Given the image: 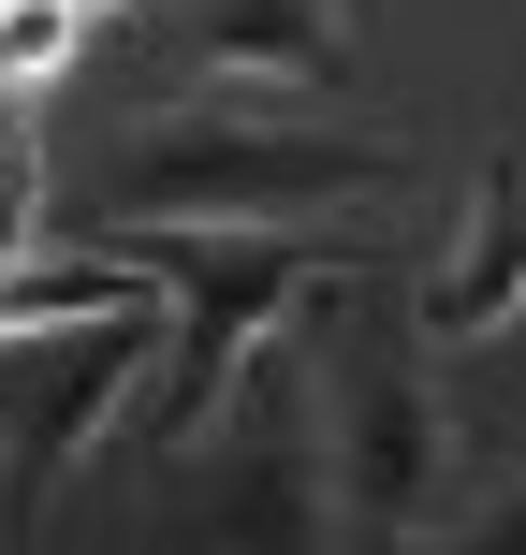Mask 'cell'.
<instances>
[{"mask_svg":"<svg viewBox=\"0 0 526 555\" xmlns=\"http://www.w3.org/2000/svg\"><path fill=\"white\" fill-rule=\"evenodd\" d=\"M424 541H453V555H526V482H512V498H483V512H439Z\"/></svg>","mask_w":526,"mask_h":555,"instance_id":"cell-9","label":"cell"},{"mask_svg":"<svg viewBox=\"0 0 526 555\" xmlns=\"http://www.w3.org/2000/svg\"><path fill=\"white\" fill-rule=\"evenodd\" d=\"M351 191H395V146L278 132V117H162V132L117 146L103 234H146V220H307V205H351Z\"/></svg>","mask_w":526,"mask_h":555,"instance_id":"cell-3","label":"cell"},{"mask_svg":"<svg viewBox=\"0 0 526 555\" xmlns=\"http://www.w3.org/2000/svg\"><path fill=\"white\" fill-rule=\"evenodd\" d=\"M88 0H0V88H44L59 59H74Z\"/></svg>","mask_w":526,"mask_h":555,"instance_id":"cell-8","label":"cell"},{"mask_svg":"<svg viewBox=\"0 0 526 555\" xmlns=\"http://www.w3.org/2000/svg\"><path fill=\"white\" fill-rule=\"evenodd\" d=\"M88 15H103V0H88Z\"/></svg>","mask_w":526,"mask_h":555,"instance_id":"cell-11","label":"cell"},{"mask_svg":"<svg viewBox=\"0 0 526 555\" xmlns=\"http://www.w3.org/2000/svg\"><path fill=\"white\" fill-rule=\"evenodd\" d=\"M88 307H162V278H146V263H103V249H59V263H0V336L88 322Z\"/></svg>","mask_w":526,"mask_h":555,"instance_id":"cell-7","label":"cell"},{"mask_svg":"<svg viewBox=\"0 0 526 555\" xmlns=\"http://www.w3.org/2000/svg\"><path fill=\"white\" fill-rule=\"evenodd\" d=\"M512 307H526V146L483 162L469 220H453L439 278H424V336H439V351H469V336H498Z\"/></svg>","mask_w":526,"mask_h":555,"instance_id":"cell-5","label":"cell"},{"mask_svg":"<svg viewBox=\"0 0 526 555\" xmlns=\"http://www.w3.org/2000/svg\"><path fill=\"white\" fill-rule=\"evenodd\" d=\"M424 307L395 293H307V410H322V498L336 541H424L439 527V380Z\"/></svg>","mask_w":526,"mask_h":555,"instance_id":"cell-1","label":"cell"},{"mask_svg":"<svg viewBox=\"0 0 526 555\" xmlns=\"http://www.w3.org/2000/svg\"><path fill=\"white\" fill-rule=\"evenodd\" d=\"M132 263L176 293V351H162V395H146V439L191 453L205 424L234 410V365L322 293V249H307L293 220H146Z\"/></svg>","mask_w":526,"mask_h":555,"instance_id":"cell-2","label":"cell"},{"mask_svg":"<svg viewBox=\"0 0 526 555\" xmlns=\"http://www.w3.org/2000/svg\"><path fill=\"white\" fill-rule=\"evenodd\" d=\"M29 220V132H15V88H0V234Z\"/></svg>","mask_w":526,"mask_h":555,"instance_id":"cell-10","label":"cell"},{"mask_svg":"<svg viewBox=\"0 0 526 555\" xmlns=\"http://www.w3.org/2000/svg\"><path fill=\"white\" fill-rule=\"evenodd\" d=\"M176 59H191V74H293V88L351 74L336 0H176Z\"/></svg>","mask_w":526,"mask_h":555,"instance_id":"cell-6","label":"cell"},{"mask_svg":"<svg viewBox=\"0 0 526 555\" xmlns=\"http://www.w3.org/2000/svg\"><path fill=\"white\" fill-rule=\"evenodd\" d=\"M162 365V322L146 307H88V322L0 336V468H15V527H44L59 468L117 424V395Z\"/></svg>","mask_w":526,"mask_h":555,"instance_id":"cell-4","label":"cell"}]
</instances>
